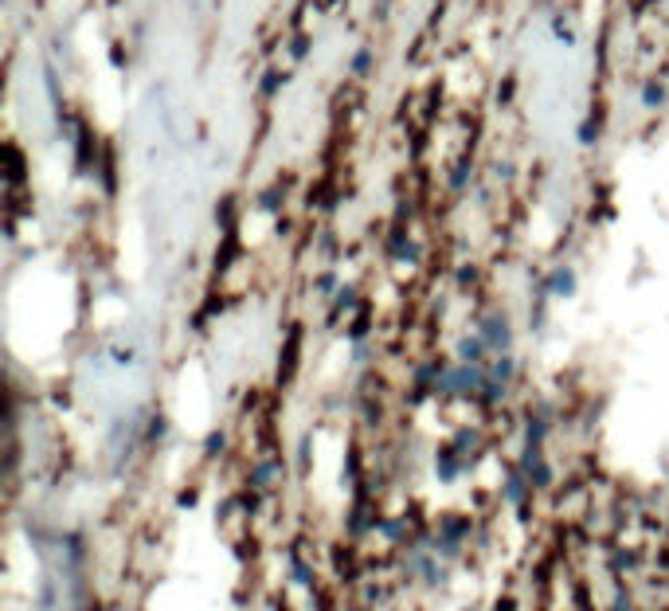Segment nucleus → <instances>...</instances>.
<instances>
[{
  "label": "nucleus",
  "mask_w": 669,
  "mask_h": 611,
  "mask_svg": "<svg viewBox=\"0 0 669 611\" xmlns=\"http://www.w3.org/2000/svg\"><path fill=\"white\" fill-rule=\"evenodd\" d=\"M482 341L490 345V349H509V341H513V333H509V322L501 318V314H493L482 322Z\"/></svg>",
  "instance_id": "1"
},
{
  "label": "nucleus",
  "mask_w": 669,
  "mask_h": 611,
  "mask_svg": "<svg viewBox=\"0 0 669 611\" xmlns=\"http://www.w3.org/2000/svg\"><path fill=\"white\" fill-rule=\"evenodd\" d=\"M482 349H486V341H482V337H470V341H462V361L478 365V361H482Z\"/></svg>",
  "instance_id": "2"
},
{
  "label": "nucleus",
  "mask_w": 669,
  "mask_h": 611,
  "mask_svg": "<svg viewBox=\"0 0 669 611\" xmlns=\"http://www.w3.org/2000/svg\"><path fill=\"white\" fill-rule=\"evenodd\" d=\"M552 290H556V294H572V290H576V275H572V271H556V275H552Z\"/></svg>",
  "instance_id": "3"
},
{
  "label": "nucleus",
  "mask_w": 669,
  "mask_h": 611,
  "mask_svg": "<svg viewBox=\"0 0 669 611\" xmlns=\"http://www.w3.org/2000/svg\"><path fill=\"white\" fill-rule=\"evenodd\" d=\"M658 102H662V87L650 83V87H646V106H658Z\"/></svg>",
  "instance_id": "4"
}]
</instances>
